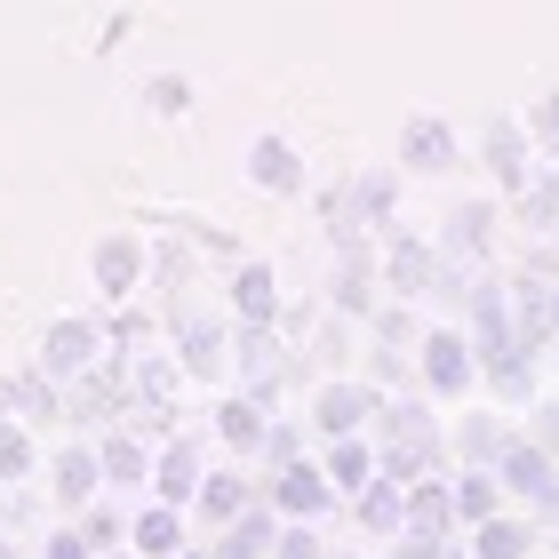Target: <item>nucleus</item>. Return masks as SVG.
<instances>
[{
  "label": "nucleus",
  "instance_id": "c756f323",
  "mask_svg": "<svg viewBox=\"0 0 559 559\" xmlns=\"http://www.w3.org/2000/svg\"><path fill=\"white\" fill-rule=\"evenodd\" d=\"M81 527H88V544H96V551H120V544L136 536V520H120L112 503H88V512H81Z\"/></svg>",
  "mask_w": 559,
  "mask_h": 559
},
{
  "label": "nucleus",
  "instance_id": "6ab92c4d",
  "mask_svg": "<svg viewBox=\"0 0 559 559\" xmlns=\"http://www.w3.org/2000/svg\"><path fill=\"white\" fill-rule=\"evenodd\" d=\"M96 455H105V479H112V488H144L152 464H160V448L144 455V431H136V424H129V431H105Z\"/></svg>",
  "mask_w": 559,
  "mask_h": 559
},
{
  "label": "nucleus",
  "instance_id": "a211bd4d",
  "mask_svg": "<svg viewBox=\"0 0 559 559\" xmlns=\"http://www.w3.org/2000/svg\"><path fill=\"white\" fill-rule=\"evenodd\" d=\"M264 408H272V400H257V392H233V400L216 408V440H224V448H240V455H264V440H272Z\"/></svg>",
  "mask_w": 559,
  "mask_h": 559
},
{
  "label": "nucleus",
  "instance_id": "4468645a",
  "mask_svg": "<svg viewBox=\"0 0 559 559\" xmlns=\"http://www.w3.org/2000/svg\"><path fill=\"white\" fill-rule=\"evenodd\" d=\"M272 544H280V512H272V503H257V512H240L233 527H216L209 559H272Z\"/></svg>",
  "mask_w": 559,
  "mask_h": 559
},
{
  "label": "nucleus",
  "instance_id": "39448f33",
  "mask_svg": "<svg viewBox=\"0 0 559 559\" xmlns=\"http://www.w3.org/2000/svg\"><path fill=\"white\" fill-rule=\"evenodd\" d=\"M376 280H384V257L360 240V248H336V264H328V312H352L368 320L376 312Z\"/></svg>",
  "mask_w": 559,
  "mask_h": 559
},
{
  "label": "nucleus",
  "instance_id": "c85d7f7f",
  "mask_svg": "<svg viewBox=\"0 0 559 559\" xmlns=\"http://www.w3.org/2000/svg\"><path fill=\"white\" fill-rule=\"evenodd\" d=\"M272 559H328L320 520H280V544H272Z\"/></svg>",
  "mask_w": 559,
  "mask_h": 559
},
{
  "label": "nucleus",
  "instance_id": "2eb2a0df",
  "mask_svg": "<svg viewBox=\"0 0 559 559\" xmlns=\"http://www.w3.org/2000/svg\"><path fill=\"white\" fill-rule=\"evenodd\" d=\"M400 160H408V168H424V176H440V168H455V160H464V144H455V129H448V120H408V129H400Z\"/></svg>",
  "mask_w": 559,
  "mask_h": 559
},
{
  "label": "nucleus",
  "instance_id": "ddd939ff",
  "mask_svg": "<svg viewBox=\"0 0 559 559\" xmlns=\"http://www.w3.org/2000/svg\"><path fill=\"white\" fill-rule=\"evenodd\" d=\"M448 479H455V520H464V527L496 520V512H503V496H512V488H503V472H496V464H455Z\"/></svg>",
  "mask_w": 559,
  "mask_h": 559
},
{
  "label": "nucleus",
  "instance_id": "f8f14e48",
  "mask_svg": "<svg viewBox=\"0 0 559 559\" xmlns=\"http://www.w3.org/2000/svg\"><path fill=\"white\" fill-rule=\"evenodd\" d=\"M479 160H488V176H496V185H512V192L536 176V152H527V129H520V120H488Z\"/></svg>",
  "mask_w": 559,
  "mask_h": 559
},
{
  "label": "nucleus",
  "instance_id": "b1692460",
  "mask_svg": "<svg viewBox=\"0 0 559 559\" xmlns=\"http://www.w3.org/2000/svg\"><path fill=\"white\" fill-rule=\"evenodd\" d=\"M448 440H455V464H496V455L512 448V424L503 416H464Z\"/></svg>",
  "mask_w": 559,
  "mask_h": 559
},
{
  "label": "nucleus",
  "instance_id": "6e6552de",
  "mask_svg": "<svg viewBox=\"0 0 559 559\" xmlns=\"http://www.w3.org/2000/svg\"><path fill=\"white\" fill-rule=\"evenodd\" d=\"M257 503H264V479L209 472V479H200V496H192V512H200V527H233L240 512H257Z\"/></svg>",
  "mask_w": 559,
  "mask_h": 559
},
{
  "label": "nucleus",
  "instance_id": "0eeeda50",
  "mask_svg": "<svg viewBox=\"0 0 559 559\" xmlns=\"http://www.w3.org/2000/svg\"><path fill=\"white\" fill-rule=\"evenodd\" d=\"M48 488H57V503H64L72 520H81L88 503L112 488V479H105V455H96V448H64L57 464H48Z\"/></svg>",
  "mask_w": 559,
  "mask_h": 559
},
{
  "label": "nucleus",
  "instance_id": "393cba45",
  "mask_svg": "<svg viewBox=\"0 0 559 559\" xmlns=\"http://www.w3.org/2000/svg\"><path fill=\"white\" fill-rule=\"evenodd\" d=\"M16 416H33V424H57L64 416V376H48L40 360L16 376Z\"/></svg>",
  "mask_w": 559,
  "mask_h": 559
},
{
  "label": "nucleus",
  "instance_id": "412c9836",
  "mask_svg": "<svg viewBox=\"0 0 559 559\" xmlns=\"http://www.w3.org/2000/svg\"><path fill=\"white\" fill-rule=\"evenodd\" d=\"M248 185H257V192H304V160H296V144L257 136V144H248Z\"/></svg>",
  "mask_w": 559,
  "mask_h": 559
},
{
  "label": "nucleus",
  "instance_id": "473e14b6",
  "mask_svg": "<svg viewBox=\"0 0 559 559\" xmlns=\"http://www.w3.org/2000/svg\"><path fill=\"white\" fill-rule=\"evenodd\" d=\"M392 559H448V536H424V527H400Z\"/></svg>",
  "mask_w": 559,
  "mask_h": 559
},
{
  "label": "nucleus",
  "instance_id": "ea45409f",
  "mask_svg": "<svg viewBox=\"0 0 559 559\" xmlns=\"http://www.w3.org/2000/svg\"><path fill=\"white\" fill-rule=\"evenodd\" d=\"M0 559H16V544H9V536H0Z\"/></svg>",
  "mask_w": 559,
  "mask_h": 559
},
{
  "label": "nucleus",
  "instance_id": "58836bf2",
  "mask_svg": "<svg viewBox=\"0 0 559 559\" xmlns=\"http://www.w3.org/2000/svg\"><path fill=\"white\" fill-rule=\"evenodd\" d=\"M105 559H144V551H136V544H129V551H105Z\"/></svg>",
  "mask_w": 559,
  "mask_h": 559
},
{
  "label": "nucleus",
  "instance_id": "4be33fe9",
  "mask_svg": "<svg viewBox=\"0 0 559 559\" xmlns=\"http://www.w3.org/2000/svg\"><path fill=\"white\" fill-rule=\"evenodd\" d=\"M512 216H520L527 240H551V233H559V168H536V176H527Z\"/></svg>",
  "mask_w": 559,
  "mask_h": 559
},
{
  "label": "nucleus",
  "instance_id": "423d86ee",
  "mask_svg": "<svg viewBox=\"0 0 559 559\" xmlns=\"http://www.w3.org/2000/svg\"><path fill=\"white\" fill-rule=\"evenodd\" d=\"M440 272H448V248H431V240H384V288L392 296H431V288H440Z\"/></svg>",
  "mask_w": 559,
  "mask_h": 559
},
{
  "label": "nucleus",
  "instance_id": "f704fd0d",
  "mask_svg": "<svg viewBox=\"0 0 559 559\" xmlns=\"http://www.w3.org/2000/svg\"><path fill=\"white\" fill-rule=\"evenodd\" d=\"M527 440H544L559 455V400H536V408H527Z\"/></svg>",
  "mask_w": 559,
  "mask_h": 559
},
{
  "label": "nucleus",
  "instance_id": "f3484780",
  "mask_svg": "<svg viewBox=\"0 0 559 559\" xmlns=\"http://www.w3.org/2000/svg\"><path fill=\"white\" fill-rule=\"evenodd\" d=\"M328 479H336V496H360L368 479H376V464H384V448L368 440V431H344V440H328Z\"/></svg>",
  "mask_w": 559,
  "mask_h": 559
},
{
  "label": "nucleus",
  "instance_id": "dca6fc26",
  "mask_svg": "<svg viewBox=\"0 0 559 559\" xmlns=\"http://www.w3.org/2000/svg\"><path fill=\"white\" fill-rule=\"evenodd\" d=\"M144 559H176V551H192L185 536V503H168V496H152L144 512H136V536H129Z\"/></svg>",
  "mask_w": 559,
  "mask_h": 559
},
{
  "label": "nucleus",
  "instance_id": "f257e3e1",
  "mask_svg": "<svg viewBox=\"0 0 559 559\" xmlns=\"http://www.w3.org/2000/svg\"><path fill=\"white\" fill-rule=\"evenodd\" d=\"M376 408H384V384H376V376H328V384H312V431L320 440L368 431Z\"/></svg>",
  "mask_w": 559,
  "mask_h": 559
},
{
  "label": "nucleus",
  "instance_id": "a19ab883",
  "mask_svg": "<svg viewBox=\"0 0 559 559\" xmlns=\"http://www.w3.org/2000/svg\"><path fill=\"white\" fill-rule=\"evenodd\" d=\"M176 559H209V551H176Z\"/></svg>",
  "mask_w": 559,
  "mask_h": 559
},
{
  "label": "nucleus",
  "instance_id": "aec40b11",
  "mask_svg": "<svg viewBox=\"0 0 559 559\" xmlns=\"http://www.w3.org/2000/svg\"><path fill=\"white\" fill-rule=\"evenodd\" d=\"M96 288L105 296H136L144 288V240H129V233L96 240Z\"/></svg>",
  "mask_w": 559,
  "mask_h": 559
},
{
  "label": "nucleus",
  "instance_id": "7c9ffc66",
  "mask_svg": "<svg viewBox=\"0 0 559 559\" xmlns=\"http://www.w3.org/2000/svg\"><path fill=\"white\" fill-rule=\"evenodd\" d=\"M33 464H40V455H33V440H24L16 424H0V479L16 488V479H33Z\"/></svg>",
  "mask_w": 559,
  "mask_h": 559
},
{
  "label": "nucleus",
  "instance_id": "9b49d317",
  "mask_svg": "<svg viewBox=\"0 0 559 559\" xmlns=\"http://www.w3.org/2000/svg\"><path fill=\"white\" fill-rule=\"evenodd\" d=\"M176 360H185V376H233V336L176 304Z\"/></svg>",
  "mask_w": 559,
  "mask_h": 559
},
{
  "label": "nucleus",
  "instance_id": "2f4dec72",
  "mask_svg": "<svg viewBox=\"0 0 559 559\" xmlns=\"http://www.w3.org/2000/svg\"><path fill=\"white\" fill-rule=\"evenodd\" d=\"M40 559H105V551H96V544H88V527L72 520V527H57V536L40 544Z\"/></svg>",
  "mask_w": 559,
  "mask_h": 559
},
{
  "label": "nucleus",
  "instance_id": "f03ea898",
  "mask_svg": "<svg viewBox=\"0 0 559 559\" xmlns=\"http://www.w3.org/2000/svg\"><path fill=\"white\" fill-rule=\"evenodd\" d=\"M416 360H424V392H440V400H464L479 384V336L472 328H431Z\"/></svg>",
  "mask_w": 559,
  "mask_h": 559
},
{
  "label": "nucleus",
  "instance_id": "bb28decb",
  "mask_svg": "<svg viewBox=\"0 0 559 559\" xmlns=\"http://www.w3.org/2000/svg\"><path fill=\"white\" fill-rule=\"evenodd\" d=\"M233 304H240V320H280L272 264H240V272H233Z\"/></svg>",
  "mask_w": 559,
  "mask_h": 559
},
{
  "label": "nucleus",
  "instance_id": "1a4fd4ad",
  "mask_svg": "<svg viewBox=\"0 0 559 559\" xmlns=\"http://www.w3.org/2000/svg\"><path fill=\"white\" fill-rule=\"evenodd\" d=\"M496 224H503V209H496V200H455V209H448V233H440V248H448L455 264H479V257L496 248Z\"/></svg>",
  "mask_w": 559,
  "mask_h": 559
},
{
  "label": "nucleus",
  "instance_id": "a878e982",
  "mask_svg": "<svg viewBox=\"0 0 559 559\" xmlns=\"http://www.w3.org/2000/svg\"><path fill=\"white\" fill-rule=\"evenodd\" d=\"M368 336H376V344H392V352H424L431 328L408 312V296H400V304H376V312H368Z\"/></svg>",
  "mask_w": 559,
  "mask_h": 559
},
{
  "label": "nucleus",
  "instance_id": "c9c22d12",
  "mask_svg": "<svg viewBox=\"0 0 559 559\" xmlns=\"http://www.w3.org/2000/svg\"><path fill=\"white\" fill-rule=\"evenodd\" d=\"M264 455H272V464H296V455H304V431H296V424H272Z\"/></svg>",
  "mask_w": 559,
  "mask_h": 559
},
{
  "label": "nucleus",
  "instance_id": "9d476101",
  "mask_svg": "<svg viewBox=\"0 0 559 559\" xmlns=\"http://www.w3.org/2000/svg\"><path fill=\"white\" fill-rule=\"evenodd\" d=\"M200 479H209V455H200V440H192V431L160 440V464H152V496L192 503V496H200Z\"/></svg>",
  "mask_w": 559,
  "mask_h": 559
},
{
  "label": "nucleus",
  "instance_id": "79ce46f5",
  "mask_svg": "<svg viewBox=\"0 0 559 559\" xmlns=\"http://www.w3.org/2000/svg\"><path fill=\"white\" fill-rule=\"evenodd\" d=\"M551 320H559V288H551Z\"/></svg>",
  "mask_w": 559,
  "mask_h": 559
},
{
  "label": "nucleus",
  "instance_id": "4c0bfd02",
  "mask_svg": "<svg viewBox=\"0 0 559 559\" xmlns=\"http://www.w3.org/2000/svg\"><path fill=\"white\" fill-rule=\"evenodd\" d=\"M16 416V376H0V424Z\"/></svg>",
  "mask_w": 559,
  "mask_h": 559
},
{
  "label": "nucleus",
  "instance_id": "e433bc0d",
  "mask_svg": "<svg viewBox=\"0 0 559 559\" xmlns=\"http://www.w3.org/2000/svg\"><path fill=\"white\" fill-rule=\"evenodd\" d=\"M192 96H185V81H176V72H160V81H152V112H185Z\"/></svg>",
  "mask_w": 559,
  "mask_h": 559
},
{
  "label": "nucleus",
  "instance_id": "7ed1b4c3",
  "mask_svg": "<svg viewBox=\"0 0 559 559\" xmlns=\"http://www.w3.org/2000/svg\"><path fill=\"white\" fill-rule=\"evenodd\" d=\"M264 503L280 520H328L336 512V479H328V464H272V479H264Z\"/></svg>",
  "mask_w": 559,
  "mask_h": 559
},
{
  "label": "nucleus",
  "instance_id": "cd10ccee",
  "mask_svg": "<svg viewBox=\"0 0 559 559\" xmlns=\"http://www.w3.org/2000/svg\"><path fill=\"white\" fill-rule=\"evenodd\" d=\"M352 192H360L368 224H392V209H400V176H392V168H368V176H352Z\"/></svg>",
  "mask_w": 559,
  "mask_h": 559
},
{
  "label": "nucleus",
  "instance_id": "20e7f679",
  "mask_svg": "<svg viewBox=\"0 0 559 559\" xmlns=\"http://www.w3.org/2000/svg\"><path fill=\"white\" fill-rule=\"evenodd\" d=\"M105 344H112V328H105V320H57V328L40 336V368L72 384V376H88L96 360H105Z\"/></svg>",
  "mask_w": 559,
  "mask_h": 559
},
{
  "label": "nucleus",
  "instance_id": "5701e85b",
  "mask_svg": "<svg viewBox=\"0 0 559 559\" xmlns=\"http://www.w3.org/2000/svg\"><path fill=\"white\" fill-rule=\"evenodd\" d=\"M527 551H536V527L520 512H496V520L472 527V559H527Z\"/></svg>",
  "mask_w": 559,
  "mask_h": 559
},
{
  "label": "nucleus",
  "instance_id": "72a5a7b5",
  "mask_svg": "<svg viewBox=\"0 0 559 559\" xmlns=\"http://www.w3.org/2000/svg\"><path fill=\"white\" fill-rule=\"evenodd\" d=\"M527 129H536V144H544V152H559V88H551V96H536Z\"/></svg>",
  "mask_w": 559,
  "mask_h": 559
}]
</instances>
